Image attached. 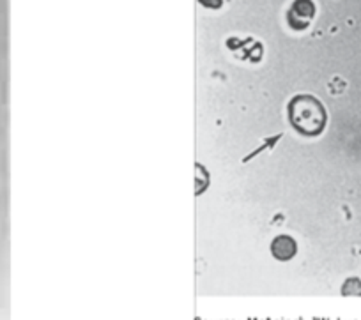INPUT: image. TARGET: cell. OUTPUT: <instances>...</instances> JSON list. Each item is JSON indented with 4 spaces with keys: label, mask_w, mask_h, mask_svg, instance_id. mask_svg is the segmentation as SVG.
I'll use <instances>...</instances> for the list:
<instances>
[{
    "label": "cell",
    "mask_w": 361,
    "mask_h": 320,
    "mask_svg": "<svg viewBox=\"0 0 361 320\" xmlns=\"http://www.w3.org/2000/svg\"><path fill=\"white\" fill-rule=\"evenodd\" d=\"M289 117L293 126L307 137H315L324 130L326 110L315 97L298 96L289 104Z\"/></svg>",
    "instance_id": "1"
},
{
    "label": "cell",
    "mask_w": 361,
    "mask_h": 320,
    "mask_svg": "<svg viewBox=\"0 0 361 320\" xmlns=\"http://www.w3.org/2000/svg\"><path fill=\"white\" fill-rule=\"evenodd\" d=\"M271 252H273V255H275L276 259L289 260L293 259L294 253H296V242H294L293 238H289V235H280V238H276L275 241H273V245H271Z\"/></svg>",
    "instance_id": "2"
},
{
    "label": "cell",
    "mask_w": 361,
    "mask_h": 320,
    "mask_svg": "<svg viewBox=\"0 0 361 320\" xmlns=\"http://www.w3.org/2000/svg\"><path fill=\"white\" fill-rule=\"evenodd\" d=\"M200 2H202V4H206V6H209V8H220V0H200Z\"/></svg>",
    "instance_id": "3"
}]
</instances>
